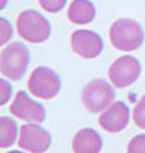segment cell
Returning a JSON list of instances; mask_svg holds the SVG:
<instances>
[{
	"mask_svg": "<svg viewBox=\"0 0 145 153\" xmlns=\"http://www.w3.org/2000/svg\"><path fill=\"white\" fill-rule=\"evenodd\" d=\"M29 61H30V53L27 46L21 42H13L3 46L0 53V72L5 78L18 81L26 75Z\"/></svg>",
	"mask_w": 145,
	"mask_h": 153,
	"instance_id": "obj_1",
	"label": "cell"
},
{
	"mask_svg": "<svg viewBox=\"0 0 145 153\" xmlns=\"http://www.w3.org/2000/svg\"><path fill=\"white\" fill-rule=\"evenodd\" d=\"M110 42L120 51H136L144 43V29L134 19H117L110 27Z\"/></svg>",
	"mask_w": 145,
	"mask_h": 153,
	"instance_id": "obj_2",
	"label": "cell"
},
{
	"mask_svg": "<svg viewBox=\"0 0 145 153\" xmlns=\"http://www.w3.org/2000/svg\"><path fill=\"white\" fill-rule=\"evenodd\" d=\"M18 33L29 43H43L51 35V24L42 13L35 10H24L16 19Z\"/></svg>",
	"mask_w": 145,
	"mask_h": 153,
	"instance_id": "obj_3",
	"label": "cell"
},
{
	"mask_svg": "<svg viewBox=\"0 0 145 153\" xmlns=\"http://www.w3.org/2000/svg\"><path fill=\"white\" fill-rule=\"evenodd\" d=\"M115 86L104 78H94L81 91V102L91 113H102L115 100Z\"/></svg>",
	"mask_w": 145,
	"mask_h": 153,
	"instance_id": "obj_4",
	"label": "cell"
},
{
	"mask_svg": "<svg viewBox=\"0 0 145 153\" xmlns=\"http://www.w3.org/2000/svg\"><path fill=\"white\" fill-rule=\"evenodd\" d=\"M27 89L32 96H35L38 99H53L61 91V78L50 67H35L29 76Z\"/></svg>",
	"mask_w": 145,
	"mask_h": 153,
	"instance_id": "obj_5",
	"label": "cell"
},
{
	"mask_svg": "<svg viewBox=\"0 0 145 153\" xmlns=\"http://www.w3.org/2000/svg\"><path fill=\"white\" fill-rule=\"evenodd\" d=\"M142 65L141 61L134 56H121L118 59H115V62L110 65L109 69V78L115 88L121 89L128 88L132 83H136L137 78L141 76Z\"/></svg>",
	"mask_w": 145,
	"mask_h": 153,
	"instance_id": "obj_6",
	"label": "cell"
},
{
	"mask_svg": "<svg viewBox=\"0 0 145 153\" xmlns=\"http://www.w3.org/2000/svg\"><path fill=\"white\" fill-rule=\"evenodd\" d=\"M51 134L40 123H27L19 128L18 145L30 153H45L51 147Z\"/></svg>",
	"mask_w": 145,
	"mask_h": 153,
	"instance_id": "obj_7",
	"label": "cell"
},
{
	"mask_svg": "<svg viewBox=\"0 0 145 153\" xmlns=\"http://www.w3.org/2000/svg\"><path fill=\"white\" fill-rule=\"evenodd\" d=\"M10 112L19 120H24L27 123H43L46 120V108L40 102H35L29 97L26 91H18L14 96Z\"/></svg>",
	"mask_w": 145,
	"mask_h": 153,
	"instance_id": "obj_8",
	"label": "cell"
},
{
	"mask_svg": "<svg viewBox=\"0 0 145 153\" xmlns=\"http://www.w3.org/2000/svg\"><path fill=\"white\" fill-rule=\"evenodd\" d=\"M70 45L72 50L83 59H94L104 50L102 37L97 32L88 30V29H78V30L72 32Z\"/></svg>",
	"mask_w": 145,
	"mask_h": 153,
	"instance_id": "obj_9",
	"label": "cell"
},
{
	"mask_svg": "<svg viewBox=\"0 0 145 153\" xmlns=\"http://www.w3.org/2000/svg\"><path fill=\"white\" fill-rule=\"evenodd\" d=\"M129 118H131V112H129L128 104L123 100H117V102H112L102 112V115L99 117V124L107 132L115 134L121 132L128 126Z\"/></svg>",
	"mask_w": 145,
	"mask_h": 153,
	"instance_id": "obj_10",
	"label": "cell"
},
{
	"mask_svg": "<svg viewBox=\"0 0 145 153\" xmlns=\"http://www.w3.org/2000/svg\"><path fill=\"white\" fill-rule=\"evenodd\" d=\"M104 147L100 134L93 128H83L75 134L72 148L74 153H99Z\"/></svg>",
	"mask_w": 145,
	"mask_h": 153,
	"instance_id": "obj_11",
	"label": "cell"
},
{
	"mask_svg": "<svg viewBox=\"0 0 145 153\" xmlns=\"http://www.w3.org/2000/svg\"><path fill=\"white\" fill-rule=\"evenodd\" d=\"M67 18L77 26L89 24L96 18V7L91 0H74L67 10Z\"/></svg>",
	"mask_w": 145,
	"mask_h": 153,
	"instance_id": "obj_12",
	"label": "cell"
},
{
	"mask_svg": "<svg viewBox=\"0 0 145 153\" xmlns=\"http://www.w3.org/2000/svg\"><path fill=\"white\" fill-rule=\"evenodd\" d=\"M18 142V124L10 117H0V147L8 148Z\"/></svg>",
	"mask_w": 145,
	"mask_h": 153,
	"instance_id": "obj_13",
	"label": "cell"
},
{
	"mask_svg": "<svg viewBox=\"0 0 145 153\" xmlns=\"http://www.w3.org/2000/svg\"><path fill=\"white\" fill-rule=\"evenodd\" d=\"M132 118L137 128L145 129V96H142L136 104V107L132 110Z\"/></svg>",
	"mask_w": 145,
	"mask_h": 153,
	"instance_id": "obj_14",
	"label": "cell"
},
{
	"mask_svg": "<svg viewBox=\"0 0 145 153\" xmlns=\"http://www.w3.org/2000/svg\"><path fill=\"white\" fill-rule=\"evenodd\" d=\"M13 37V27L7 18H0V45H7Z\"/></svg>",
	"mask_w": 145,
	"mask_h": 153,
	"instance_id": "obj_15",
	"label": "cell"
},
{
	"mask_svg": "<svg viewBox=\"0 0 145 153\" xmlns=\"http://www.w3.org/2000/svg\"><path fill=\"white\" fill-rule=\"evenodd\" d=\"M128 153H145V134H137L129 140Z\"/></svg>",
	"mask_w": 145,
	"mask_h": 153,
	"instance_id": "obj_16",
	"label": "cell"
},
{
	"mask_svg": "<svg viewBox=\"0 0 145 153\" xmlns=\"http://www.w3.org/2000/svg\"><path fill=\"white\" fill-rule=\"evenodd\" d=\"M40 7L48 13H59L61 10H64L67 0H38Z\"/></svg>",
	"mask_w": 145,
	"mask_h": 153,
	"instance_id": "obj_17",
	"label": "cell"
},
{
	"mask_svg": "<svg viewBox=\"0 0 145 153\" xmlns=\"http://www.w3.org/2000/svg\"><path fill=\"white\" fill-rule=\"evenodd\" d=\"M0 91H2V97H0V105H5L10 100V97H11V85L8 83V80L3 78L0 80Z\"/></svg>",
	"mask_w": 145,
	"mask_h": 153,
	"instance_id": "obj_18",
	"label": "cell"
},
{
	"mask_svg": "<svg viewBox=\"0 0 145 153\" xmlns=\"http://www.w3.org/2000/svg\"><path fill=\"white\" fill-rule=\"evenodd\" d=\"M7 153H24V152H21V150H11V152H7Z\"/></svg>",
	"mask_w": 145,
	"mask_h": 153,
	"instance_id": "obj_19",
	"label": "cell"
},
{
	"mask_svg": "<svg viewBox=\"0 0 145 153\" xmlns=\"http://www.w3.org/2000/svg\"><path fill=\"white\" fill-rule=\"evenodd\" d=\"M5 7H7V0H3V2H2V8H5Z\"/></svg>",
	"mask_w": 145,
	"mask_h": 153,
	"instance_id": "obj_20",
	"label": "cell"
}]
</instances>
